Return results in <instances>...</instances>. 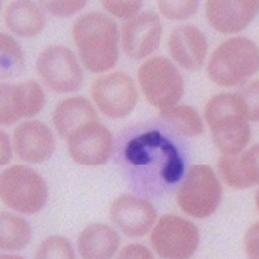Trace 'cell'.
I'll return each mask as SVG.
<instances>
[{"label":"cell","instance_id":"1","mask_svg":"<svg viewBox=\"0 0 259 259\" xmlns=\"http://www.w3.org/2000/svg\"><path fill=\"white\" fill-rule=\"evenodd\" d=\"M73 37L84 67L101 73L111 69L118 57L117 25L105 14L82 15L74 24Z\"/></svg>","mask_w":259,"mask_h":259},{"label":"cell","instance_id":"2","mask_svg":"<svg viewBox=\"0 0 259 259\" xmlns=\"http://www.w3.org/2000/svg\"><path fill=\"white\" fill-rule=\"evenodd\" d=\"M205 119L214 145L223 156L241 154L250 141L251 130L236 94H221L206 104Z\"/></svg>","mask_w":259,"mask_h":259},{"label":"cell","instance_id":"3","mask_svg":"<svg viewBox=\"0 0 259 259\" xmlns=\"http://www.w3.org/2000/svg\"><path fill=\"white\" fill-rule=\"evenodd\" d=\"M259 71V48L247 37H232L213 51L208 64L209 78L225 88L242 85Z\"/></svg>","mask_w":259,"mask_h":259},{"label":"cell","instance_id":"4","mask_svg":"<svg viewBox=\"0 0 259 259\" xmlns=\"http://www.w3.org/2000/svg\"><path fill=\"white\" fill-rule=\"evenodd\" d=\"M0 193L9 207L27 214L39 211L48 196L44 180L24 165H14L3 172Z\"/></svg>","mask_w":259,"mask_h":259},{"label":"cell","instance_id":"5","mask_svg":"<svg viewBox=\"0 0 259 259\" xmlns=\"http://www.w3.org/2000/svg\"><path fill=\"white\" fill-rule=\"evenodd\" d=\"M138 78L148 102L162 111L175 107L183 97V76L165 57L157 56L146 60L139 69Z\"/></svg>","mask_w":259,"mask_h":259},{"label":"cell","instance_id":"6","mask_svg":"<svg viewBox=\"0 0 259 259\" xmlns=\"http://www.w3.org/2000/svg\"><path fill=\"white\" fill-rule=\"evenodd\" d=\"M222 187L213 170L207 165L193 166L178 192L181 208L191 217L203 219L220 204Z\"/></svg>","mask_w":259,"mask_h":259},{"label":"cell","instance_id":"7","mask_svg":"<svg viewBox=\"0 0 259 259\" xmlns=\"http://www.w3.org/2000/svg\"><path fill=\"white\" fill-rule=\"evenodd\" d=\"M150 244L165 259H189L199 244V231L189 220L165 214L150 234Z\"/></svg>","mask_w":259,"mask_h":259},{"label":"cell","instance_id":"8","mask_svg":"<svg viewBox=\"0 0 259 259\" xmlns=\"http://www.w3.org/2000/svg\"><path fill=\"white\" fill-rule=\"evenodd\" d=\"M36 70L47 88L60 94L75 92L83 81L82 70L74 53L60 45L49 46L40 53Z\"/></svg>","mask_w":259,"mask_h":259},{"label":"cell","instance_id":"9","mask_svg":"<svg viewBox=\"0 0 259 259\" xmlns=\"http://www.w3.org/2000/svg\"><path fill=\"white\" fill-rule=\"evenodd\" d=\"M92 96L102 112L111 118H122L128 115L138 100L134 81L121 72L97 79L92 86Z\"/></svg>","mask_w":259,"mask_h":259},{"label":"cell","instance_id":"10","mask_svg":"<svg viewBox=\"0 0 259 259\" xmlns=\"http://www.w3.org/2000/svg\"><path fill=\"white\" fill-rule=\"evenodd\" d=\"M69 153L81 165H103L113 152V138L105 125L93 121L83 125L68 138Z\"/></svg>","mask_w":259,"mask_h":259},{"label":"cell","instance_id":"11","mask_svg":"<svg viewBox=\"0 0 259 259\" xmlns=\"http://www.w3.org/2000/svg\"><path fill=\"white\" fill-rule=\"evenodd\" d=\"M45 103V95L34 81L17 85L2 84V123L10 125L21 117L37 114Z\"/></svg>","mask_w":259,"mask_h":259},{"label":"cell","instance_id":"12","mask_svg":"<svg viewBox=\"0 0 259 259\" xmlns=\"http://www.w3.org/2000/svg\"><path fill=\"white\" fill-rule=\"evenodd\" d=\"M162 25L159 16L145 12L130 20L122 28V47L132 58L142 59L160 45Z\"/></svg>","mask_w":259,"mask_h":259},{"label":"cell","instance_id":"13","mask_svg":"<svg viewBox=\"0 0 259 259\" xmlns=\"http://www.w3.org/2000/svg\"><path fill=\"white\" fill-rule=\"evenodd\" d=\"M110 213L116 226L130 237L143 236L157 220V210L152 203L131 195L117 197L112 202Z\"/></svg>","mask_w":259,"mask_h":259},{"label":"cell","instance_id":"14","mask_svg":"<svg viewBox=\"0 0 259 259\" xmlns=\"http://www.w3.org/2000/svg\"><path fill=\"white\" fill-rule=\"evenodd\" d=\"M14 146L21 160L37 164L47 161L52 156L55 141L51 130L45 123L30 120L15 128Z\"/></svg>","mask_w":259,"mask_h":259},{"label":"cell","instance_id":"15","mask_svg":"<svg viewBox=\"0 0 259 259\" xmlns=\"http://www.w3.org/2000/svg\"><path fill=\"white\" fill-rule=\"evenodd\" d=\"M259 12V2H207L205 14L209 24L219 32L244 30Z\"/></svg>","mask_w":259,"mask_h":259},{"label":"cell","instance_id":"16","mask_svg":"<svg viewBox=\"0 0 259 259\" xmlns=\"http://www.w3.org/2000/svg\"><path fill=\"white\" fill-rule=\"evenodd\" d=\"M168 45L172 57L184 69L196 71L202 66L207 52V40L197 27L182 25L175 28Z\"/></svg>","mask_w":259,"mask_h":259},{"label":"cell","instance_id":"17","mask_svg":"<svg viewBox=\"0 0 259 259\" xmlns=\"http://www.w3.org/2000/svg\"><path fill=\"white\" fill-rule=\"evenodd\" d=\"M218 167L225 183L234 189L259 185V143L236 156H223Z\"/></svg>","mask_w":259,"mask_h":259},{"label":"cell","instance_id":"18","mask_svg":"<svg viewBox=\"0 0 259 259\" xmlns=\"http://www.w3.org/2000/svg\"><path fill=\"white\" fill-rule=\"evenodd\" d=\"M93 121H98V114L92 103L82 97L63 100L58 104L53 114L56 131L67 139L77 130Z\"/></svg>","mask_w":259,"mask_h":259},{"label":"cell","instance_id":"19","mask_svg":"<svg viewBox=\"0 0 259 259\" xmlns=\"http://www.w3.org/2000/svg\"><path fill=\"white\" fill-rule=\"evenodd\" d=\"M119 243V236L113 228L105 224H94L80 233L78 250L83 259H111Z\"/></svg>","mask_w":259,"mask_h":259},{"label":"cell","instance_id":"20","mask_svg":"<svg viewBox=\"0 0 259 259\" xmlns=\"http://www.w3.org/2000/svg\"><path fill=\"white\" fill-rule=\"evenodd\" d=\"M6 22L19 36L33 37L45 27V15L32 2H14L6 9Z\"/></svg>","mask_w":259,"mask_h":259},{"label":"cell","instance_id":"21","mask_svg":"<svg viewBox=\"0 0 259 259\" xmlns=\"http://www.w3.org/2000/svg\"><path fill=\"white\" fill-rule=\"evenodd\" d=\"M165 139L166 137L157 130L131 139L124 149L126 161L135 166L148 165L162 156Z\"/></svg>","mask_w":259,"mask_h":259},{"label":"cell","instance_id":"22","mask_svg":"<svg viewBox=\"0 0 259 259\" xmlns=\"http://www.w3.org/2000/svg\"><path fill=\"white\" fill-rule=\"evenodd\" d=\"M0 248L7 251L24 249L30 242L31 229L22 218L3 212L0 218Z\"/></svg>","mask_w":259,"mask_h":259},{"label":"cell","instance_id":"23","mask_svg":"<svg viewBox=\"0 0 259 259\" xmlns=\"http://www.w3.org/2000/svg\"><path fill=\"white\" fill-rule=\"evenodd\" d=\"M161 117L185 136L196 137L203 133L202 119L190 106L171 107L161 112Z\"/></svg>","mask_w":259,"mask_h":259},{"label":"cell","instance_id":"24","mask_svg":"<svg viewBox=\"0 0 259 259\" xmlns=\"http://www.w3.org/2000/svg\"><path fill=\"white\" fill-rule=\"evenodd\" d=\"M24 68V58L18 42L8 34H2V69L3 78H15Z\"/></svg>","mask_w":259,"mask_h":259},{"label":"cell","instance_id":"25","mask_svg":"<svg viewBox=\"0 0 259 259\" xmlns=\"http://www.w3.org/2000/svg\"><path fill=\"white\" fill-rule=\"evenodd\" d=\"M162 171L161 175L165 183L176 184L185 172V163L180 155L178 147L167 138L163 143Z\"/></svg>","mask_w":259,"mask_h":259},{"label":"cell","instance_id":"26","mask_svg":"<svg viewBox=\"0 0 259 259\" xmlns=\"http://www.w3.org/2000/svg\"><path fill=\"white\" fill-rule=\"evenodd\" d=\"M34 259H76V255L67 239L54 235L41 242Z\"/></svg>","mask_w":259,"mask_h":259},{"label":"cell","instance_id":"27","mask_svg":"<svg viewBox=\"0 0 259 259\" xmlns=\"http://www.w3.org/2000/svg\"><path fill=\"white\" fill-rule=\"evenodd\" d=\"M242 103L245 117L250 121L259 120V80L246 84L236 94Z\"/></svg>","mask_w":259,"mask_h":259},{"label":"cell","instance_id":"28","mask_svg":"<svg viewBox=\"0 0 259 259\" xmlns=\"http://www.w3.org/2000/svg\"><path fill=\"white\" fill-rule=\"evenodd\" d=\"M198 2H159L161 13L170 20H185L197 12Z\"/></svg>","mask_w":259,"mask_h":259},{"label":"cell","instance_id":"29","mask_svg":"<svg viewBox=\"0 0 259 259\" xmlns=\"http://www.w3.org/2000/svg\"><path fill=\"white\" fill-rule=\"evenodd\" d=\"M103 7L120 19H128L136 16L143 7L142 2H103Z\"/></svg>","mask_w":259,"mask_h":259},{"label":"cell","instance_id":"30","mask_svg":"<svg viewBox=\"0 0 259 259\" xmlns=\"http://www.w3.org/2000/svg\"><path fill=\"white\" fill-rule=\"evenodd\" d=\"M44 7L51 15L55 17H69L86 6V2H41Z\"/></svg>","mask_w":259,"mask_h":259},{"label":"cell","instance_id":"31","mask_svg":"<svg viewBox=\"0 0 259 259\" xmlns=\"http://www.w3.org/2000/svg\"><path fill=\"white\" fill-rule=\"evenodd\" d=\"M245 249L249 258L259 257V222L253 224L245 235Z\"/></svg>","mask_w":259,"mask_h":259},{"label":"cell","instance_id":"32","mask_svg":"<svg viewBox=\"0 0 259 259\" xmlns=\"http://www.w3.org/2000/svg\"><path fill=\"white\" fill-rule=\"evenodd\" d=\"M117 259H154L150 251L138 244L125 246L117 256Z\"/></svg>","mask_w":259,"mask_h":259},{"label":"cell","instance_id":"33","mask_svg":"<svg viewBox=\"0 0 259 259\" xmlns=\"http://www.w3.org/2000/svg\"><path fill=\"white\" fill-rule=\"evenodd\" d=\"M12 157V149L8 135L3 131L2 132V165L9 163Z\"/></svg>","mask_w":259,"mask_h":259},{"label":"cell","instance_id":"34","mask_svg":"<svg viewBox=\"0 0 259 259\" xmlns=\"http://www.w3.org/2000/svg\"><path fill=\"white\" fill-rule=\"evenodd\" d=\"M0 259H24V258L17 256V255H2Z\"/></svg>","mask_w":259,"mask_h":259},{"label":"cell","instance_id":"35","mask_svg":"<svg viewBox=\"0 0 259 259\" xmlns=\"http://www.w3.org/2000/svg\"><path fill=\"white\" fill-rule=\"evenodd\" d=\"M255 201H256V205H257V208H258V210H259V190L257 191L256 197H255Z\"/></svg>","mask_w":259,"mask_h":259},{"label":"cell","instance_id":"36","mask_svg":"<svg viewBox=\"0 0 259 259\" xmlns=\"http://www.w3.org/2000/svg\"><path fill=\"white\" fill-rule=\"evenodd\" d=\"M250 259H259V257H253V258H250Z\"/></svg>","mask_w":259,"mask_h":259}]
</instances>
